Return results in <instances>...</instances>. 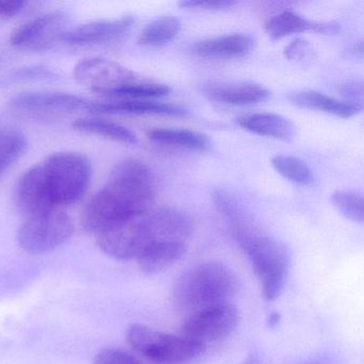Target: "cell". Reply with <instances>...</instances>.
Here are the masks:
<instances>
[{
	"label": "cell",
	"mask_w": 364,
	"mask_h": 364,
	"mask_svg": "<svg viewBox=\"0 0 364 364\" xmlns=\"http://www.w3.org/2000/svg\"><path fill=\"white\" fill-rule=\"evenodd\" d=\"M156 182L152 170L137 159L117 164L107 182L85 206L82 227L101 235L122 223L148 214L154 203Z\"/></svg>",
	"instance_id": "1"
},
{
	"label": "cell",
	"mask_w": 364,
	"mask_h": 364,
	"mask_svg": "<svg viewBox=\"0 0 364 364\" xmlns=\"http://www.w3.org/2000/svg\"><path fill=\"white\" fill-rule=\"evenodd\" d=\"M252 266L267 301H274L282 293L291 267V252L277 238L261 233L257 227L234 234Z\"/></svg>",
	"instance_id": "2"
},
{
	"label": "cell",
	"mask_w": 364,
	"mask_h": 364,
	"mask_svg": "<svg viewBox=\"0 0 364 364\" xmlns=\"http://www.w3.org/2000/svg\"><path fill=\"white\" fill-rule=\"evenodd\" d=\"M232 270L218 262H205L183 272L173 287V300L178 309L193 313L219 302L235 291Z\"/></svg>",
	"instance_id": "3"
},
{
	"label": "cell",
	"mask_w": 364,
	"mask_h": 364,
	"mask_svg": "<svg viewBox=\"0 0 364 364\" xmlns=\"http://www.w3.org/2000/svg\"><path fill=\"white\" fill-rule=\"evenodd\" d=\"M39 167L44 191L54 208L77 203L88 191L92 163L82 153H54L39 164Z\"/></svg>",
	"instance_id": "4"
},
{
	"label": "cell",
	"mask_w": 364,
	"mask_h": 364,
	"mask_svg": "<svg viewBox=\"0 0 364 364\" xmlns=\"http://www.w3.org/2000/svg\"><path fill=\"white\" fill-rule=\"evenodd\" d=\"M127 341L136 353L159 364H180L203 353L205 346L186 336L159 331L142 323H133L127 331Z\"/></svg>",
	"instance_id": "5"
},
{
	"label": "cell",
	"mask_w": 364,
	"mask_h": 364,
	"mask_svg": "<svg viewBox=\"0 0 364 364\" xmlns=\"http://www.w3.org/2000/svg\"><path fill=\"white\" fill-rule=\"evenodd\" d=\"M73 234V220L58 208L26 218L18 229V242L31 255H44L69 242Z\"/></svg>",
	"instance_id": "6"
},
{
	"label": "cell",
	"mask_w": 364,
	"mask_h": 364,
	"mask_svg": "<svg viewBox=\"0 0 364 364\" xmlns=\"http://www.w3.org/2000/svg\"><path fill=\"white\" fill-rule=\"evenodd\" d=\"M240 321V311L234 304L219 302L191 313L181 327V334L206 346L230 336Z\"/></svg>",
	"instance_id": "7"
},
{
	"label": "cell",
	"mask_w": 364,
	"mask_h": 364,
	"mask_svg": "<svg viewBox=\"0 0 364 364\" xmlns=\"http://www.w3.org/2000/svg\"><path fill=\"white\" fill-rule=\"evenodd\" d=\"M74 78L80 85L103 95L136 82L135 74L131 70L116 61L100 57L78 63L74 68Z\"/></svg>",
	"instance_id": "8"
},
{
	"label": "cell",
	"mask_w": 364,
	"mask_h": 364,
	"mask_svg": "<svg viewBox=\"0 0 364 364\" xmlns=\"http://www.w3.org/2000/svg\"><path fill=\"white\" fill-rule=\"evenodd\" d=\"M67 14L65 12L55 11L39 16L23 25L12 33L10 43L18 50L44 52L50 50L63 31H67Z\"/></svg>",
	"instance_id": "9"
},
{
	"label": "cell",
	"mask_w": 364,
	"mask_h": 364,
	"mask_svg": "<svg viewBox=\"0 0 364 364\" xmlns=\"http://www.w3.org/2000/svg\"><path fill=\"white\" fill-rule=\"evenodd\" d=\"M97 237L102 252L119 261L137 259L151 242L144 216L122 223Z\"/></svg>",
	"instance_id": "10"
},
{
	"label": "cell",
	"mask_w": 364,
	"mask_h": 364,
	"mask_svg": "<svg viewBox=\"0 0 364 364\" xmlns=\"http://www.w3.org/2000/svg\"><path fill=\"white\" fill-rule=\"evenodd\" d=\"M10 107L28 114H70L88 110L90 102L78 95L61 92H24L10 100Z\"/></svg>",
	"instance_id": "11"
},
{
	"label": "cell",
	"mask_w": 364,
	"mask_h": 364,
	"mask_svg": "<svg viewBox=\"0 0 364 364\" xmlns=\"http://www.w3.org/2000/svg\"><path fill=\"white\" fill-rule=\"evenodd\" d=\"M135 24V16H125L114 20H99L85 23L63 31L59 42L72 46H100L124 37Z\"/></svg>",
	"instance_id": "12"
},
{
	"label": "cell",
	"mask_w": 364,
	"mask_h": 364,
	"mask_svg": "<svg viewBox=\"0 0 364 364\" xmlns=\"http://www.w3.org/2000/svg\"><path fill=\"white\" fill-rule=\"evenodd\" d=\"M151 242H186L193 232V221L189 215L171 208L151 210L144 216Z\"/></svg>",
	"instance_id": "13"
},
{
	"label": "cell",
	"mask_w": 364,
	"mask_h": 364,
	"mask_svg": "<svg viewBox=\"0 0 364 364\" xmlns=\"http://www.w3.org/2000/svg\"><path fill=\"white\" fill-rule=\"evenodd\" d=\"M16 205L18 212L26 218L48 210H58L53 208L48 201L39 165L33 166L21 176L16 189Z\"/></svg>",
	"instance_id": "14"
},
{
	"label": "cell",
	"mask_w": 364,
	"mask_h": 364,
	"mask_svg": "<svg viewBox=\"0 0 364 364\" xmlns=\"http://www.w3.org/2000/svg\"><path fill=\"white\" fill-rule=\"evenodd\" d=\"M204 95L212 101L233 106L252 105L269 99V89L255 82H230L210 85L203 90Z\"/></svg>",
	"instance_id": "15"
},
{
	"label": "cell",
	"mask_w": 364,
	"mask_h": 364,
	"mask_svg": "<svg viewBox=\"0 0 364 364\" xmlns=\"http://www.w3.org/2000/svg\"><path fill=\"white\" fill-rule=\"evenodd\" d=\"M88 110L97 114H157V116L184 117L187 110L180 106L152 101H133V100H114L110 102H90Z\"/></svg>",
	"instance_id": "16"
},
{
	"label": "cell",
	"mask_w": 364,
	"mask_h": 364,
	"mask_svg": "<svg viewBox=\"0 0 364 364\" xmlns=\"http://www.w3.org/2000/svg\"><path fill=\"white\" fill-rule=\"evenodd\" d=\"M255 44L257 42L252 36L232 33L199 42L193 50L202 58H240L250 54Z\"/></svg>",
	"instance_id": "17"
},
{
	"label": "cell",
	"mask_w": 364,
	"mask_h": 364,
	"mask_svg": "<svg viewBox=\"0 0 364 364\" xmlns=\"http://www.w3.org/2000/svg\"><path fill=\"white\" fill-rule=\"evenodd\" d=\"M289 100L298 107L317 110L343 119L357 116L363 109L362 104L334 99L317 91H298L291 93Z\"/></svg>",
	"instance_id": "18"
},
{
	"label": "cell",
	"mask_w": 364,
	"mask_h": 364,
	"mask_svg": "<svg viewBox=\"0 0 364 364\" xmlns=\"http://www.w3.org/2000/svg\"><path fill=\"white\" fill-rule=\"evenodd\" d=\"M186 242H153L138 255L137 264L144 274H159L182 259L186 253Z\"/></svg>",
	"instance_id": "19"
},
{
	"label": "cell",
	"mask_w": 364,
	"mask_h": 364,
	"mask_svg": "<svg viewBox=\"0 0 364 364\" xmlns=\"http://www.w3.org/2000/svg\"><path fill=\"white\" fill-rule=\"evenodd\" d=\"M238 127L255 135L291 142L295 138L296 127L293 122L280 114L262 112L246 114L236 119Z\"/></svg>",
	"instance_id": "20"
},
{
	"label": "cell",
	"mask_w": 364,
	"mask_h": 364,
	"mask_svg": "<svg viewBox=\"0 0 364 364\" xmlns=\"http://www.w3.org/2000/svg\"><path fill=\"white\" fill-rule=\"evenodd\" d=\"M146 137L155 144L197 152H204L212 148V141L208 135L191 129H150L146 132Z\"/></svg>",
	"instance_id": "21"
},
{
	"label": "cell",
	"mask_w": 364,
	"mask_h": 364,
	"mask_svg": "<svg viewBox=\"0 0 364 364\" xmlns=\"http://www.w3.org/2000/svg\"><path fill=\"white\" fill-rule=\"evenodd\" d=\"M182 31V22L174 16H163L149 23L138 38L146 48H161L173 41Z\"/></svg>",
	"instance_id": "22"
},
{
	"label": "cell",
	"mask_w": 364,
	"mask_h": 364,
	"mask_svg": "<svg viewBox=\"0 0 364 364\" xmlns=\"http://www.w3.org/2000/svg\"><path fill=\"white\" fill-rule=\"evenodd\" d=\"M72 127L77 131L92 135L101 136L114 141L124 144H137L138 138L135 133L112 121L101 118H80L74 121Z\"/></svg>",
	"instance_id": "23"
},
{
	"label": "cell",
	"mask_w": 364,
	"mask_h": 364,
	"mask_svg": "<svg viewBox=\"0 0 364 364\" xmlns=\"http://www.w3.org/2000/svg\"><path fill=\"white\" fill-rule=\"evenodd\" d=\"M316 22L308 20L294 11H282L272 16L265 24V33L270 39L280 40L298 33L315 31Z\"/></svg>",
	"instance_id": "24"
},
{
	"label": "cell",
	"mask_w": 364,
	"mask_h": 364,
	"mask_svg": "<svg viewBox=\"0 0 364 364\" xmlns=\"http://www.w3.org/2000/svg\"><path fill=\"white\" fill-rule=\"evenodd\" d=\"M26 148L27 139L22 132L0 127V176L23 156Z\"/></svg>",
	"instance_id": "25"
},
{
	"label": "cell",
	"mask_w": 364,
	"mask_h": 364,
	"mask_svg": "<svg viewBox=\"0 0 364 364\" xmlns=\"http://www.w3.org/2000/svg\"><path fill=\"white\" fill-rule=\"evenodd\" d=\"M172 89L168 85L156 82H132L120 88L106 93L105 97L114 100H133V101H148L167 97Z\"/></svg>",
	"instance_id": "26"
},
{
	"label": "cell",
	"mask_w": 364,
	"mask_h": 364,
	"mask_svg": "<svg viewBox=\"0 0 364 364\" xmlns=\"http://www.w3.org/2000/svg\"><path fill=\"white\" fill-rule=\"evenodd\" d=\"M272 167L279 174L301 186H309L314 182L312 170L302 159L291 155H276L272 159Z\"/></svg>",
	"instance_id": "27"
},
{
	"label": "cell",
	"mask_w": 364,
	"mask_h": 364,
	"mask_svg": "<svg viewBox=\"0 0 364 364\" xmlns=\"http://www.w3.org/2000/svg\"><path fill=\"white\" fill-rule=\"evenodd\" d=\"M331 202L343 216L355 223H363V198L360 193L351 191H338L331 196Z\"/></svg>",
	"instance_id": "28"
},
{
	"label": "cell",
	"mask_w": 364,
	"mask_h": 364,
	"mask_svg": "<svg viewBox=\"0 0 364 364\" xmlns=\"http://www.w3.org/2000/svg\"><path fill=\"white\" fill-rule=\"evenodd\" d=\"M92 364H146L142 360L122 349L105 347L93 358Z\"/></svg>",
	"instance_id": "29"
},
{
	"label": "cell",
	"mask_w": 364,
	"mask_h": 364,
	"mask_svg": "<svg viewBox=\"0 0 364 364\" xmlns=\"http://www.w3.org/2000/svg\"><path fill=\"white\" fill-rule=\"evenodd\" d=\"M284 56L287 60L295 63H304L312 60L313 50L310 43L301 38L293 40L284 48Z\"/></svg>",
	"instance_id": "30"
},
{
	"label": "cell",
	"mask_w": 364,
	"mask_h": 364,
	"mask_svg": "<svg viewBox=\"0 0 364 364\" xmlns=\"http://www.w3.org/2000/svg\"><path fill=\"white\" fill-rule=\"evenodd\" d=\"M235 1L231 0H183L178 6L183 9L208 10V11H219L227 10L235 5Z\"/></svg>",
	"instance_id": "31"
},
{
	"label": "cell",
	"mask_w": 364,
	"mask_h": 364,
	"mask_svg": "<svg viewBox=\"0 0 364 364\" xmlns=\"http://www.w3.org/2000/svg\"><path fill=\"white\" fill-rule=\"evenodd\" d=\"M341 95L344 97V101L353 102V103L362 104L363 97V87L359 82H346L341 85Z\"/></svg>",
	"instance_id": "32"
},
{
	"label": "cell",
	"mask_w": 364,
	"mask_h": 364,
	"mask_svg": "<svg viewBox=\"0 0 364 364\" xmlns=\"http://www.w3.org/2000/svg\"><path fill=\"white\" fill-rule=\"evenodd\" d=\"M18 80H46V78H53L54 73L48 68L36 67L26 68L22 71L18 72Z\"/></svg>",
	"instance_id": "33"
},
{
	"label": "cell",
	"mask_w": 364,
	"mask_h": 364,
	"mask_svg": "<svg viewBox=\"0 0 364 364\" xmlns=\"http://www.w3.org/2000/svg\"><path fill=\"white\" fill-rule=\"evenodd\" d=\"M27 5L26 1H0V16L5 18H12V16H18L23 11L25 6Z\"/></svg>",
	"instance_id": "34"
},
{
	"label": "cell",
	"mask_w": 364,
	"mask_h": 364,
	"mask_svg": "<svg viewBox=\"0 0 364 364\" xmlns=\"http://www.w3.org/2000/svg\"><path fill=\"white\" fill-rule=\"evenodd\" d=\"M350 53L353 55H355V57H359V58H362V55H363V46H362V42H357V43L353 44L350 48Z\"/></svg>",
	"instance_id": "35"
},
{
	"label": "cell",
	"mask_w": 364,
	"mask_h": 364,
	"mask_svg": "<svg viewBox=\"0 0 364 364\" xmlns=\"http://www.w3.org/2000/svg\"><path fill=\"white\" fill-rule=\"evenodd\" d=\"M302 364H333V362H332V360H330L329 358L319 357L308 360V361H306Z\"/></svg>",
	"instance_id": "36"
},
{
	"label": "cell",
	"mask_w": 364,
	"mask_h": 364,
	"mask_svg": "<svg viewBox=\"0 0 364 364\" xmlns=\"http://www.w3.org/2000/svg\"><path fill=\"white\" fill-rule=\"evenodd\" d=\"M279 319H280V315L277 314V313H274V314L270 315L269 321H268V323H269L270 327H274V326L278 325Z\"/></svg>",
	"instance_id": "37"
},
{
	"label": "cell",
	"mask_w": 364,
	"mask_h": 364,
	"mask_svg": "<svg viewBox=\"0 0 364 364\" xmlns=\"http://www.w3.org/2000/svg\"><path fill=\"white\" fill-rule=\"evenodd\" d=\"M242 364H261V362L255 357H249Z\"/></svg>",
	"instance_id": "38"
}]
</instances>
